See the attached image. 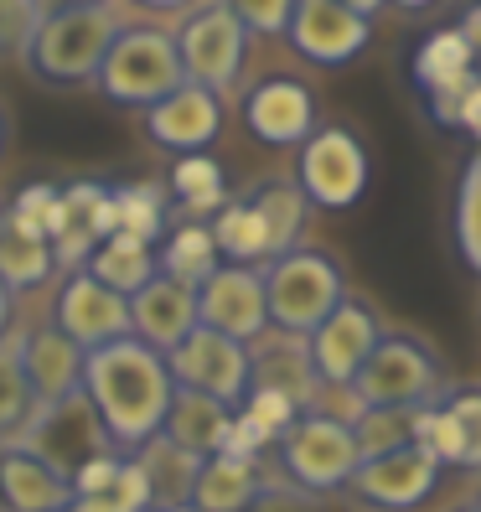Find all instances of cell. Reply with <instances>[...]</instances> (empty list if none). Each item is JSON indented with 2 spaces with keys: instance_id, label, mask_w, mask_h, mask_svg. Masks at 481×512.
<instances>
[{
  "instance_id": "cell-1",
  "label": "cell",
  "mask_w": 481,
  "mask_h": 512,
  "mask_svg": "<svg viewBox=\"0 0 481 512\" xmlns=\"http://www.w3.org/2000/svg\"><path fill=\"white\" fill-rule=\"evenodd\" d=\"M83 394L94 404L114 456H140V450L150 440H161V430H166L176 383H171V368L156 347H145L135 337H119L99 352H88Z\"/></svg>"
},
{
  "instance_id": "cell-2",
  "label": "cell",
  "mask_w": 481,
  "mask_h": 512,
  "mask_svg": "<svg viewBox=\"0 0 481 512\" xmlns=\"http://www.w3.org/2000/svg\"><path fill=\"white\" fill-rule=\"evenodd\" d=\"M119 26L125 21H119L114 6H88V0H73V6H42L32 37H26V47H21V63L37 83H52V88L94 83Z\"/></svg>"
},
{
  "instance_id": "cell-3",
  "label": "cell",
  "mask_w": 481,
  "mask_h": 512,
  "mask_svg": "<svg viewBox=\"0 0 481 512\" xmlns=\"http://www.w3.org/2000/svg\"><path fill=\"white\" fill-rule=\"evenodd\" d=\"M94 83L119 109H156L187 83L182 57H176V37L161 32V26H119Z\"/></svg>"
},
{
  "instance_id": "cell-4",
  "label": "cell",
  "mask_w": 481,
  "mask_h": 512,
  "mask_svg": "<svg viewBox=\"0 0 481 512\" xmlns=\"http://www.w3.org/2000/svg\"><path fill=\"white\" fill-rule=\"evenodd\" d=\"M264 300H269V331L311 337V331L347 300V280H342L332 254L290 249L285 259L264 264Z\"/></svg>"
},
{
  "instance_id": "cell-5",
  "label": "cell",
  "mask_w": 481,
  "mask_h": 512,
  "mask_svg": "<svg viewBox=\"0 0 481 512\" xmlns=\"http://www.w3.org/2000/svg\"><path fill=\"white\" fill-rule=\"evenodd\" d=\"M280 461H285V476L295 481V492L321 497V492L352 487L363 456H357V440L347 425H337L326 414H300L280 435Z\"/></svg>"
},
{
  "instance_id": "cell-6",
  "label": "cell",
  "mask_w": 481,
  "mask_h": 512,
  "mask_svg": "<svg viewBox=\"0 0 481 512\" xmlns=\"http://www.w3.org/2000/svg\"><path fill=\"white\" fill-rule=\"evenodd\" d=\"M440 388V368L435 357L419 347L414 337H383L373 347V357L363 363V373L352 378V394L363 409H399V414H414L435 399Z\"/></svg>"
},
{
  "instance_id": "cell-7",
  "label": "cell",
  "mask_w": 481,
  "mask_h": 512,
  "mask_svg": "<svg viewBox=\"0 0 481 512\" xmlns=\"http://www.w3.org/2000/svg\"><path fill=\"white\" fill-rule=\"evenodd\" d=\"M244 52H249V32L233 6H202L176 26V57H182L187 83L207 88L218 99L244 73Z\"/></svg>"
},
{
  "instance_id": "cell-8",
  "label": "cell",
  "mask_w": 481,
  "mask_h": 512,
  "mask_svg": "<svg viewBox=\"0 0 481 512\" xmlns=\"http://www.w3.org/2000/svg\"><path fill=\"white\" fill-rule=\"evenodd\" d=\"M295 187L306 192V202L316 207H352L357 197L368 192V150L352 130L326 125L316 130L306 145H300V166H295Z\"/></svg>"
},
{
  "instance_id": "cell-9",
  "label": "cell",
  "mask_w": 481,
  "mask_h": 512,
  "mask_svg": "<svg viewBox=\"0 0 481 512\" xmlns=\"http://www.w3.org/2000/svg\"><path fill=\"white\" fill-rule=\"evenodd\" d=\"M16 440L26 450H37V456L57 476H68V481H73L78 466H88L94 456H109V450H114L104 425H99V414H94V404H88V394L63 399V404H47V409H32V419L21 425Z\"/></svg>"
},
{
  "instance_id": "cell-10",
  "label": "cell",
  "mask_w": 481,
  "mask_h": 512,
  "mask_svg": "<svg viewBox=\"0 0 481 512\" xmlns=\"http://www.w3.org/2000/svg\"><path fill=\"white\" fill-rule=\"evenodd\" d=\"M166 368H171V383L187 388V394L218 399L228 409L249 399V347L233 337H218L207 326H197L182 347L166 352Z\"/></svg>"
},
{
  "instance_id": "cell-11",
  "label": "cell",
  "mask_w": 481,
  "mask_h": 512,
  "mask_svg": "<svg viewBox=\"0 0 481 512\" xmlns=\"http://www.w3.org/2000/svg\"><path fill=\"white\" fill-rule=\"evenodd\" d=\"M197 326L218 331L233 342H259L269 331V300H264V269L249 264H218L197 285Z\"/></svg>"
},
{
  "instance_id": "cell-12",
  "label": "cell",
  "mask_w": 481,
  "mask_h": 512,
  "mask_svg": "<svg viewBox=\"0 0 481 512\" xmlns=\"http://www.w3.org/2000/svg\"><path fill=\"white\" fill-rule=\"evenodd\" d=\"M373 11L378 6H342V0H300L290 16V42L295 52L316 68H342L373 37Z\"/></svg>"
},
{
  "instance_id": "cell-13",
  "label": "cell",
  "mask_w": 481,
  "mask_h": 512,
  "mask_svg": "<svg viewBox=\"0 0 481 512\" xmlns=\"http://www.w3.org/2000/svg\"><path fill=\"white\" fill-rule=\"evenodd\" d=\"M52 326L83 352H99L119 337H130V300L114 295L109 285H99L88 269L68 275L57 285V300H52Z\"/></svg>"
},
{
  "instance_id": "cell-14",
  "label": "cell",
  "mask_w": 481,
  "mask_h": 512,
  "mask_svg": "<svg viewBox=\"0 0 481 512\" xmlns=\"http://www.w3.org/2000/svg\"><path fill=\"white\" fill-rule=\"evenodd\" d=\"M306 342H311L316 378H321L326 388H352V378L363 373V363L373 357V347L383 342V326H378V316L363 306V300L347 295Z\"/></svg>"
},
{
  "instance_id": "cell-15",
  "label": "cell",
  "mask_w": 481,
  "mask_h": 512,
  "mask_svg": "<svg viewBox=\"0 0 481 512\" xmlns=\"http://www.w3.org/2000/svg\"><path fill=\"white\" fill-rule=\"evenodd\" d=\"M440 481V461L430 456L425 445H399V450H383V456H368L357 461V476H352V492L373 502V507H388V512H404V507H419Z\"/></svg>"
},
{
  "instance_id": "cell-16",
  "label": "cell",
  "mask_w": 481,
  "mask_h": 512,
  "mask_svg": "<svg viewBox=\"0 0 481 512\" xmlns=\"http://www.w3.org/2000/svg\"><path fill=\"white\" fill-rule=\"evenodd\" d=\"M244 125L264 145H306L316 135V94L300 78H259L244 94Z\"/></svg>"
},
{
  "instance_id": "cell-17",
  "label": "cell",
  "mask_w": 481,
  "mask_h": 512,
  "mask_svg": "<svg viewBox=\"0 0 481 512\" xmlns=\"http://www.w3.org/2000/svg\"><path fill=\"white\" fill-rule=\"evenodd\" d=\"M218 130H223V99L197 83H182L171 99L145 109V135L171 156H202L218 140Z\"/></svg>"
},
{
  "instance_id": "cell-18",
  "label": "cell",
  "mask_w": 481,
  "mask_h": 512,
  "mask_svg": "<svg viewBox=\"0 0 481 512\" xmlns=\"http://www.w3.org/2000/svg\"><path fill=\"white\" fill-rule=\"evenodd\" d=\"M249 388H269V394L290 399L300 414H311V404L321 394L311 342L285 337V331H264L259 342H249Z\"/></svg>"
},
{
  "instance_id": "cell-19",
  "label": "cell",
  "mask_w": 481,
  "mask_h": 512,
  "mask_svg": "<svg viewBox=\"0 0 481 512\" xmlns=\"http://www.w3.org/2000/svg\"><path fill=\"white\" fill-rule=\"evenodd\" d=\"M197 331V290L171 280V275H156L140 295H130V337L156 347L161 357L171 347H182Z\"/></svg>"
},
{
  "instance_id": "cell-20",
  "label": "cell",
  "mask_w": 481,
  "mask_h": 512,
  "mask_svg": "<svg viewBox=\"0 0 481 512\" xmlns=\"http://www.w3.org/2000/svg\"><path fill=\"white\" fill-rule=\"evenodd\" d=\"M73 487L37 450L21 440H0V512H68Z\"/></svg>"
},
{
  "instance_id": "cell-21",
  "label": "cell",
  "mask_w": 481,
  "mask_h": 512,
  "mask_svg": "<svg viewBox=\"0 0 481 512\" xmlns=\"http://www.w3.org/2000/svg\"><path fill=\"white\" fill-rule=\"evenodd\" d=\"M83 363H88V352L73 347L57 326H37L32 337L21 342V373H26V383H32L37 409L78 399L83 394Z\"/></svg>"
},
{
  "instance_id": "cell-22",
  "label": "cell",
  "mask_w": 481,
  "mask_h": 512,
  "mask_svg": "<svg viewBox=\"0 0 481 512\" xmlns=\"http://www.w3.org/2000/svg\"><path fill=\"white\" fill-rule=\"evenodd\" d=\"M233 414H238V409H228V404H218V399H202V394L176 388L161 440H171L176 450H187V456H197V461H213V456H223V450H228Z\"/></svg>"
},
{
  "instance_id": "cell-23",
  "label": "cell",
  "mask_w": 481,
  "mask_h": 512,
  "mask_svg": "<svg viewBox=\"0 0 481 512\" xmlns=\"http://www.w3.org/2000/svg\"><path fill=\"white\" fill-rule=\"evenodd\" d=\"M259 492H264L259 461L223 450V456H213V461H202V466H197L192 502H187V507H192V512H244Z\"/></svg>"
},
{
  "instance_id": "cell-24",
  "label": "cell",
  "mask_w": 481,
  "mask_h": 512,
  "mask_svg": "<svg viewBox=\"0 0 481 512\" xmlns=\"http://www.w3.org/2000/svg\"><path fill=\"white\" fill-rule=\"evenodd\" d=\"M166 197L176 202V218L182 223H213L223 207H228V182H223V166L207 156H176L171 161V182Z\"/></svg>"
},
{
  "instance_id": "cell-25",
  "label": "cell",
  "mask_w": 481,
  "mask_h": 512,
  "mask_svg": "<svg viewBox=\"0 0 481 512\" xmlns=\"http://www.w3.org/2000/svg\"><path fill=\"white\" fill-rule=\"evenodd\" d=\"M88 275H94L99 285H109L114 295H140L150 280L161 275V259H156V249L150 244H140V238H130V233H114V238H104V244L94 249V259H88Z\"/></svg>"
},
{
  "instance_id": "cell-26",
  "label": "cell",
  "mask_w": 481,
  "mask_h": 512,
  "mask_svg": "<svg viewBox=\"0 0 481 512\" xmlns=\"http://www.w3.org/2000/svg\"><path fill=\"white\" fill-rule=\"evenodd\" d=\"M52 269H57L52 264V244L42 233L0 218V285H6L11 295H21V290H37Z\"/></svg>"
},
{
  "instance_id": "cell-27",
  "label": "cell",
  "mask_w": 481,
  "mask_h": 512,
  "mask_svg": "<svg viewBox=\"0 0 481 512\" xmlns=\"http://www.w3.org/2000/svg\"><path fill=\"white\" fill-rule=\"evenodd\" d=\"M249 207L264 218V233H269V264L285 259V254L295 249L300 228H306V213H311L306 192H300L295 182H264V187L249 192Z\"/></svg>"
},
{
  "instance_id": "cell-28",
  "label": "cell",
  "mask_w": 481,
  "mask_h": 512,
  "mask_svg": "<svg viewBox=\"0 0 481 512\" xmlns=\"http://www.w3.org/2000/svg\"><path fill=\"white\" fill-rule=\"evenodd\" d=\"M156 259H161V275L182 280L192 290L223 264L218 259V244H213V228H207V223H176V228H166Z\"/></svg>"
},
{
  "instance_id": "cell-29",
  "label": "cell",
  "mask_w": 481,
  "mask_h": 512,
  "mask_svg": "<svg viewBox=\"0 0 481 512\" xmlns=\"http://www.w3.org/2000/svg\"><path fill=\"white\" fill-rule=\"evenodd\" d=\"M135 461H140V471H145V481H150V502H156L161 512L192 502V481H197V466H202L197 456L176 450L171 440H150Z\"/></svg>"
},
{
  "instance_id": "cell-30",
  "label": "cell",
  "mask_w": 481,
  "mask_h": 512,
  "mask_svg": "<svg viewBox=\"0 0 481 512\" xmlns=\"http://www.w3.org/2000/svg\"><path fill=\"white\" fill-rule=\"evenodd\" d=\"M207 228H213V244H218L223 264L259 269V259H269V233H264V218L249 207V197H228V207Z\"/></svg>"
},
{
  "instance_id": "cell-31",
  "label": "cell",
  "mask_w": 481,
  "mask_h": 512,
  "mask_svg": "<svg viewBox=\"0 0 481 512\" xmlns=\"http://www.w3.org/2000/svg\"><path fill=\"white\" fill-rule=\"evenodd\" d=\"M109 192H114V207H119V233H130V238L156 249L166 238V187L125 182V187H109Z\"/></svg>"
},
{
  "instance_id": "cell-32",
  "label": "cell",
  "mask_w": 481,
  "mask_h": 512,
  "mask_svg": "<svg viewBox=\"0 0 481 512\" xmlns=\"http://www.w3.org/2000/svg\"><path fill=\"white\" fill-rule=\"evenodd\" d=\"M471 63H476V47L461 37V26H456V32H435V37H425V47L414 52V83L445 88V83L476 73Z\"/></svg>"
},
{
  "instance_id": "cell-33",
  "label": "cell",
  "mask_w": 481,
  "mask_h": 512,
  "mask_svg": "<svg viewBox=\"0 0 481 512\" xmlns=\"http://www.w3.org/2000/svg\"><path fill=\"white\" fill-rule=\"evenodd\" d=\"M32 383L21 373V342H0V440H16L32 419Z\"/></svg>"
},
{
  "instance_id": "cell-34",
  "label": "cell",
  "mask_w": 481,
  "mask_h": 512,
  "mask_svg": "<svg viewBox=\"0 0 481 512\" xmlns=\"http://www.w3.org/2000/svg\"><path fill=\"white\" fill-rule=\"evenodd\" d=\"M6 218H11V223H21V228H32V233H42L47 244H52V238L68 228L63 187H57V182H32V187H21V192H16V202L6 207Z\"/></svg>"
},
{
  "instance_id": "cell-35",
  "label": "cell",
  "mask_w": 481,
  "mask_h": 512,
  "mask_svg": "<svg viewBox=\"0 0 481 512\" xmlns=\"http://www.w3.org/2000/svg\"><path fill=\"white\" fill-rule=\"evenodd\" d=\"M456 244L461 259L481 275V150L461 171V192H456Z\"/></svg>"
},
{
  "instance_id": "cell-36",
  "label": "cell",
  "mask_w": 481,
  "mask_h": 512,
  "mask_svg": "<svg viewBox=\"0 0 481 512\" xmlns=\"http://www.w3.org/2000/svg\"><path fill=\"white\" fill-rule=\"evenodd\" d=\"M352 440H357V456H383V450H399L414 440V414H399V409H363L352 425Z\"/></svg>"
},
{
  "instance_id": "cell-37",
  "label": "cell",
  "mask_w": 481,
  "mask_h": 512,
  "mask_svg": "<svg viewBox=\"0 0 481 512\" xmlns=\"http://www.w3.org/2000/svg\"><path fill=\"white\" fill-rule=\"evenodd\" d=\"M238 409H244L269 440H280V435L295 425V419H300V409H295L290 399H280V394H269V388H249V399L238 404Z\"/></svg>"
},
{
  "instance_id": "cell-38",
  "label": "cell",
  "mask_w": 481,
  "mask_h": 512,
  "mask_svg": "<svg viewBox=\"0 0 481 512\" xmlns=\"http://www.w3.org/2000/svg\"><path fill=\"white\" fill-rule=\"evenodd\" d=\"M445 414L456 419V430H461V466H481V394L466 388V394H456L445 404Z\"/></svg>"
},
{
  "instance_id": "cell-39",
  "label": "cell",
  "mask_w": 481,
  "mask_h": 512,
  "mask_svg": "<svg viewBox=\"0 0 481 512\" xmlns=\"http://www.w3.org/2000/svg\"><path fill=\"white\" fill-rule=\"evenodd\" d=\"M233 11H238V21H244V32L280 37V32H290L295 0H244V6H233Z\"/></svg>"
},
{
  "instance_id": "cell-40",
  "label": "cell",
  "mask_w": 481,
  "mask_h": 512,
  "mask_svg": "<svg viewBox=\"0 0 481 512\" xmlns=\"http://www.w3.org/2000/svg\"><path fill=\"white\" fill-rule=\"evenodd\" d=\"M42 6H32V0H0V52H16L26 47V37H32Z\"/></svg>"
},
{
  "instance_id": "cell-41",
  "label": "cell",
  "mask_w": 481,
  "mask_h": 512,
  "mask_svg": "<svg viewBox=\"0 0 481 512\" xmlns=\"http://www.w3.org/2000/svg\"><path fill=\"white\" fill-rule=\"evenodd\" d=\"M109 502H114L119 512H150V507H156V502H150V481H145L140 461L125 456V466H119L114 487H109Z\"/></svg>"
},
{
  "instance_id": "cell-42",
  "label": "cell",
  "mask_w": 481,
  "mask_h": 512,
  "mask_svg": "<svg viewBox=\"0 0 481 512\" xmlns=\"http://www.w3.org/2000/svg\"><path fill=\"white\" fill-rule=\"evenodd\" d=\"M119 466H125V456H114V450H109V456H94L88 466H78V471H73V481H68L73 497H109Z\"/></svg>"
},
{
  "instance_id": "cell-43",
  "label": "cell",
  "mask_w": 481,
  "mask_h": 512,
  "mask_svg": "<svg viewBox=\"0 0 481 512\" xmlns=\"http://www.w3.org/2000/svg\"><path fill=\"white\" fill-rule=\"evenodd\" d=\"M244 512H316L306 492H295V487H269L264 481V492L244 507Z\"/></svg>"
},
{
  "instance_id": "cell-44",
  "label": "cell",
  "mask_w": 481,
  "mask_h": 512,
  "mask_svg": "<svg viewBox=\"0 0 481 512\" xmlns=\"http://www.w3.org/2000/svg\"><path fill=\"white\" fill-rule=\"evenodd\" d=\"M456 125H461L466 135H476V140H481V78H476V88L466 94V104H461V119H456Z\"/></svg>"
},
{
  "instance_id": "cell-45",
  "label": "cell",
  "mask_w": 481,
  "mask_h": 512,
  "mask_svg": "<svg viewBox=\"0 0 481 512\" xmlns=\"http://www.w3.org/2000/svg\"><path fill=\"white\" fill-rule=\"evenodd\" d=\"M461 37H466V42H471V47L481 52V6H476V11H471V16L461 21Z\"/></svg>"
},
{
  "instance_id": "cell-46",
  "label": "cell",
  "mask_w": 481,
  "mask_h": 512,
  "mask_svg": "<svg viewBox=\"0 0 481 512\" xmlns=\"http://www.w3.org/2000/svg\"><path fill=\"white\" fill-rule=\"evenodd\" d=\"M11 306H16V295L0 285V342H6V326H11Z\"/></svg>"
},
{
  "instance_id": "cell-47",
  "label": "cell",
  "mask_w": 481,
  "mask_h": 512,
  "mask_svg": "<svg viewBox=\"0 0 481 512\" xmlns=\"http://www.w3.org/2000/svg\"><path fill=\"white\" fill-rule=\"evenodd\" d=\"M0 145H6V109H0Z\"/></svg>"
},
{
  "instance_id": "cell-48",
  "label": "cell",
  "mask_w": 481,
  "mask_h": 512,
  "mask_svg": "<svg viewBox=\"0 0 481 512\" xmlns=\"http://www.w3.org/2000/svg\"><path fill=\"white\" fill-rule=\"evenodd\" d=\"M171 512H192V507H171Z\"/></svg>"
},
{
  "instance_id": "cell-49",
  "label": "cell",
  "mask_w": 481,
  "mask_h": 512,
  "mask_svg": "<svg viewBox=\"0 0 481 512\" xmlns=\"http://www.w3.org/2000/svg\"><path fill=\"white\" fill-rule=\"evenodd\" d=\"M476 512H481V507H476Z\"/></svg>"
}]
</instances>
